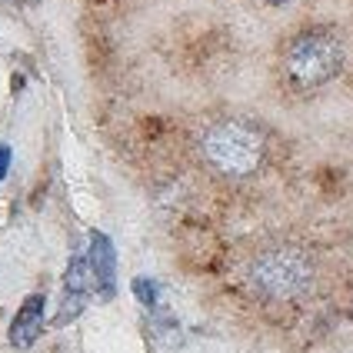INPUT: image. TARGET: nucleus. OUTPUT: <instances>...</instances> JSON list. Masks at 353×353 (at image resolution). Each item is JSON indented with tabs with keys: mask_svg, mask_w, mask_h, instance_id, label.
I'll return each instance as SVG.
<instances>
[{
	"mask_svg": "<svg viewBox=\"0 0 353 353\" xmlns=\"http://www.w3.org/2000/svg\"><path fill=\"white\" fill-rule=\"evenodd\" d=\"M267 140L247 120H220L203 134V157L210 167L227 176H247L254 174L263 160Z\"/></svg>",
	"mask_w": 353,
	"mask_h": 353,
	"instance_id": "1",
	"label": "nucleus"
},
{
	"mask_svg": "<svg viewBox=\"0 0 353 353\" xmlns=\"http://www.w3.org/2000/svg\"><path fill=\"white\" fill-rule=\"evenodd\" d=\"M340 63H343V54L330 30H307L290 40V47L283 54L287 80L296 90H316V87L330 83L340 74Z\"/></svg>",
	"mask_w": 353,
	"mask_h": 353,
	"instance_id": "2",
	"label": "nucleus"
},
{
	"mask_svg": "<svg viewBox=\"0 0 353 353\" xmlns=\"http://www.w3.org/2000/svg\"><path fill=\"white\" fill-rule=\"evenodd\" d=\"M250 280L270 300H296L314 283V263L300 247H276L254 263Z\"/></svg>",
	"mask_w": 353,
	"mask_h": 353,
	"instance_id": "3",
	"label": "nucleus"
},
{
	"mask_svg": "<svg viewBox=\"0 0 353 353\" xmlns=\"http://www.w3.org/2000/svg\"><path fill=\"white\" fill-rule=\"evenodd\" d=\"M94 274H90V260L87 254H74L67 263V274H63V296H60V310H57V327H67L70 320H77L87 307V296L94 294Z\"/></svg>",
	"mask_w": 353,
	"mask_h": 353,
	"instance_id": "4",
	"label": "nucleus"
},
{
	"mask_svg": "<svg viewBox=\"0 0 353 353\" xmlns=\"http://www.w3.org/2000/svg\"><path fill=\"white\" fill-rule=\"evenodd\" d=\"M87 260H90L97 296L100 300H114V294H117V250H114V240L107 234H100V230H90Z\"/></svg>",
	"mask_w": 353,
	"mask_h": 353,
	"instance_id": "5",
	"label": "nucleus"
},
{
	"mask_svg": "<svg viewBox=\"0 0 353 353\" xmlns=\"http://www.w3.org/2000/svg\"><path fill=\"white\" fill-rule=\"evenodd\" d=\"M43 307H47L43 294H30L20 303L17 316H14V323H10V343H14L17 350L34 347L37 336L43 334Z\"/></svg>",
	"mask_w": 353,
	"mask_h": 353,
	"instance_id": "6",
	"label": "nucleus"
},
{
	"mask_svg": "<svg viewBox=\"0 0 353 353\" xmlns=\"http://www.w3.org/2000/svg\"><path fill=\"white\" fill-rule=\"evenodd\" d=\"M130 290H134V296H137L140 307H147L150 314H160V310H163V296H160L157 280H150V276H134Z\"/></svg>",
	"mask_w": 353,
	"mask_h": 353,
	"instance_id": "7",
	"label": "nucleus"
},
{
	"mask_svg": "<svg viewBox=\"0 0 353 353\" xmlns=\"http://www.w3.org/2000/svg\"><path fill=\"white\" fill-rule=\"evenodd\" d=\"M7 170H10V147L0 143V180L7 176Z\"/></svg>",
	"mask_w": 353,
	"mask_h": 353,
	"instance_id": "8",
	"label": "nucleus"
},
{
	"mask_svg": "<svg viewBox=\"0 0 353 353\" xmlns=\"http://www.w3.org/2000/svg\"><path fill=\"white\" fill-rule=\"evenodd\" d=\"M267 3H287V0H267Z\"/></svg>",
	"mask_w": 353,
	"mask_h": 353,
	"instance_id": "9",
	"label": "nucleus"
}]
</instances>
